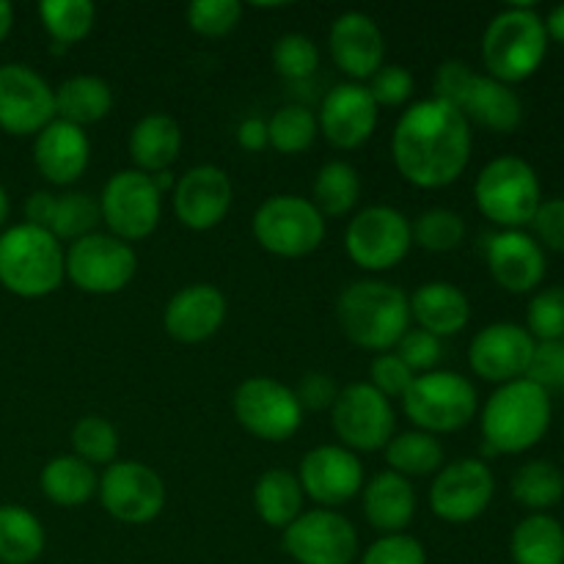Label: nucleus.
I'll return each instance as SVG.
<instances>
[{
	"mask_svg": "<svg viewBox=\"0 0 564 564\" xmlns=\"http://www.w3.org/2000/svg\"><path fill=\"white\" fill-rule=\"evenodd\" d=\"M471 124L444 99H419L402 110L391 135V158L402 180L422 191L455 185L471 163Z\"/></svg>",
	"mask_w": 564,
	"mask_h": 564,
	"instance_id": "obj_1",
	"label": "nucleus"
},
{
	"mask_svg": "<svg viewBox=\"0 0 564 564\" xmlns=\"http://www.w3.org/2000/svg\"><path fill=\"white\" fill-rule=\"evenodd\" d=\"M336 319L347 341L380 356L411 330V301L389 281L364 279L339 292Z\"/></svg>",
	"mask_w": 564,
	"mask_h": 564,
	"instance_id": "obj_2",
	"label": "nucleus"
},
{
	"mask_svg": "<svg viewBox=\"0 0 564 564\" xmlns=\"http://www.w3.org/2000/svg\"><path fill=\"white\" fill-rule=\"evenodd\" d=\"M554 402L529 378L499 386L482 405V438L490 455H523L545 438Z\"/></svg>",
	"mask_w": 564,
	"mask_h": 564,
	"instance_id": "obj_3",
	"label": "nucleus"
},
{
	"mask_svg": "<svg viewBox=\"0 0 564 564\" xmlns=\"http://www.w3.org/2000/svg\"><path fill=\"white\" fill-rule=\"evenodd\" d=\"M549 55V33L532 3H512L482 33V64L490 77L516 86L529 80Z\"/></svg>",
	"mask_w": 564,
	"mask_h": 564,
	"instance_id": "obj_4",
	"label": "nucleus"
},
{
	"mask_svg": "<svg viewBox=\"0 0 564 564\" xmlns=\"http://www.w3.org/2000/svg\"><path fill=\"white\" fill-rule=\"evenodd\" d=\"M433 97L444 99L466 116L468 124L510 135L523 124L518 91L490 75H477L466 61H444L433 77Z\"/></svg>",
	"mask_w": 564,
	"mask_h": 564,
	"instance_id": "obj_5",
	"label": "nucleus"
},
{
	"mask_svg": "<svg viewBox=\"0 0 564 564\" xmlns=\"http://www.w3.org/2000/svg\"><path fill=\"white\" fill-rule=\"evenodd\" d=\"M64 246L31 224L0 231V286L25 301L47 297L64 284Z\"/></svg>",
	"mask_w": 564,
	"mask_h": 564,
	"instance_id": "obj_6",
	"label": "nucleus"
},
{
	"mask_svg": "<svg viewBox=\"0 0 564 564\" xmlns=\"http://www.w3.org/2000/svg\"><path fill=\"white\" fill-rule=\"evenodd\" d=\"M474 202L490 224L501 226V231L523 229L532 224L543 202L538 171L518 154L494 158L474 182Z\"/></svg>",
	"mask_w": 564,
	"mask_h": 564,
	"instance_id": "obj_7",
	"label": "nucleus"
},
{
	"mask_svg": "<svg viewBox=\"0 0 564 564\" xmlns=\"http://www.w3.org/2000/svg\"><path fill=\"white\" fill-rule=\"evenodd\" d=\"M402 411L411 419L413 427L435 438L460 433L479 413L477 386L466 375L449 372V369L416 375L411 389L402 397Z\"/></svg>",
	"mask_w": 564,
	"mask_h": 564,
	"instance_id": "obj_8",
	"label": "nucleus"
},
{
	"mask_svg": "<svg viewBox=\"0 0 564 564\" xmlns=\"http://www.w3.org/2000/svg\"><path fill=\"white\" fill-rule=\"evenodd\" d=\"M253 240L281 259H303L325 242V218L312 198L279 193L264 198L251 220Z\"/></svg>",
	"mask_w": 564,
	"mask_h": 564,
	"instance_id": "obj_9",
	"label": "nucleus"
},
{
	"mask_svg": "<svg viewBox=\"0 0 564 564\" xmlns=\"http://www.w3.org/2000/svg\"><path fill=\"white\" fill-rule=\"evenodd\" d=\"M411 218L389 204H372L347 224L345 251L356 268L367 273L394 270L411 253Z\"/></svg>",
	"mask_w": 564,
	"mask_h": 564,
	"instance_id": "obj_10",
	"label": "nucleus"
},
{
	"mask_svg": "<svg viewBox=\"0 0 564 564\" xmlns=\"http://www.w3.org/2000/svg\"><path fill=\"white\" fill-rule=\"evenodd\" d=\"M66 279L88 295H116L127 290L135 279L138 253L130 242L108 235V231H94L69 242L64 251Z\"/></svg>",
	"mask_w": 564,
	"mask_h": 564,
	"instance_id": "obj_11",
	"label": "nucleus"
},
{
	"mask_svg": "<svg viewBox=\"0 0 564 564\" xmlns=\"http://www.w3.org/2000/svg\"><path fill=\"white\" fill-rule=\"evenodd\" d=\"M99 213H102L108 235L124 242L147 240L154 235L163 218V193L154 180L143 171L124 169L116 171L102 187L99 196Z\"/></svg>",
	"mask_w": 564,
	"mask_h": 564,
	"instance_id": "obj_12",
	"label": "nucleus"
},
{
	"mask_svg": "<svg viewBox=\"0 0 564 564\" xmlns=\"http://www.w3.org/2000/svg\"><path fill=\"white\" fill-rule=\"evenodd\" d=\"M231 411L248 435L268 444L295 438L303 424V408L295 391L273 378H248L231 394Z\"/></svg>",
	"mask_w": 564,
	"mask_h": 564,
	"instance_id": "obj_13",
	"label": "nucleus"
},
{
	"mask_svg": "<svg viewBox=\"0 0 564 564\" xmlns=\"http://www.w3.org/2000/svg\"><path fill=\"white\" fill-rule=\"evenodd\" d=\"M99 501L113 521L143 527L160 518L169 490L163 477L147 463L116 460L99 477Z\"/></svg>",
	"mask_w": 564,
	"mask_h": 564,
	"instance_id": "obj_14",
	"label": "nucleus"
},
{
	"mask_svg": "<svg viewBox=\"0 0 564 564\" xmlns=\"http://www.w3.org/2000/svg\"><path fill=\"white\" fill-rule=\"evenodd\" d=\"M330 424L341 446L350 452H380L397 435L394 405L369 383L339 389L330 408Z\"/></svg>",
	"mask_w": 564,
	"mask_h": 564,
	"instance_id": "obj_15",
	"label": "nucleus"
},
{
	"mask_svg": "<svg viewBox=\"0 0 564 564\" xmlns=\"http://www.w3.org/2000/svg\"><path fill=\"white\" fill-rule=\"evenodd\" d=\"M496 496L494 468L482 457H460L435 474L430 485V510L444 523H471L485 516Z\"/></svg>",
	"mask_w": 564,
	"mask_h": 564,
	"instance_id": "obj_16",
	"label": "nucleus"
},
{
	"mask_svg": "<svg viewBox=\"0 0 564 564\" xmlns=\"http://www.w3.org/2000/svg\"><path fill=\"white\" fill-rule=\"evenodd\" d=\"M284 551L297 564H352L361 540L350 518L314 507L284 529Z\"/></svg>",
	"mask_w": 564,
	"mask_h": 564,
	"instance_id": "obj_17",
	"label": "nucleus"
},
{
	"mask_svg": "<svg viewBox=\"0 0 564 564\" xmlns=\"http://www.w3.org/2000/svg\"><path fill=\"white\" fill-rule=\"evenodd\" d=\"M55 121V88L28 64L0 66V130L36 138Z\"/></svg>",
	"mask_w": 564,
	"mask_h": 564,
	"instance_id": "obj_18",
	"label": "nucleus"
},
{
	"mask_svg": "<svg viewBox=\"0 0 564 564\" xmlns=\"http://www.w3.org/2000/svg\"><path fill=\"white\" fill-rule=\"evenodd\" d=\"M297 479H301L303 496L323 510L347 505L367 485V474L358 455L341 444H323L308 449L297 468Z\"/></svg>",
	"mask_w": 564,
	"mask_h": 564,
	"instance_id": "obj_19",
	"label": "nucleus"
},
{
	"mask_svg": "<svg viewBox=\"0 0 564 564\" xmlns=\"http://www.w3.org/2000/svg\"><path fill=\"white\" fill-rule=\"evenodd\" d=\"M534 347L538 341L523 325L490 323L468 345V367L488 383H512V380L527 378Z\"/></svg>",
	"mask_w": 564,
	"mask_h": 564,
	"instance_id": "obj_20",
	"label": "nucleus"
},
{
	"mask_svg": "<svg viewBox=\"0 0 564 564\" xmlns=\"http://www.w3.org/2000/svg\"><path fill=\"white\" fill-rule=\"evenodd\" d=\"M235 204V182L220 165H193L174 182V215L185 229L220 226Z\"/></svg>",
	"mask_w": 564,
	"mask_h": 564,
	"instance_id": "obj_21",
	"label": "nucleus"
},
{
	"mask_svg": "<svg viewBox=\"0 0 564 564\" xmlns=\"http://www.w3.org/2000/svg\"><path fill=\"white\" fill-rule=\"evenodd\" d=\"M378 119L380 108L375 105L369 88L350 80L330 88L317 113L319 135H325V141L341 152L364 147L378 130Z\"/></svg>",
	"mask_w": 564,
	"mask_h": 564,
	"instance_id": "obj_22",
	"label": "nucleus"
},
{
	"mask_svg": "<svg viewBox=\"0 0 564 564\" xmlns=\"http://www.w3.org/2000/svg\"><path fill=\"white\" fill-rule=\"evenodd\" d=\"M328 50L336 69L350 83L372 80L386 64V36L378 22L364 11H345L334 20L328 33Z\"/></svg>",
	"mask_w": 564,
	"mask_h": 564,
	"instance_id": "obj_23",
	"label": "nucleus"
},
{
	"mask_svg": "<svg viewBox=\"0 0 564 564\" xmlns=\"http://www.w3.org/2000/svg\"><path fill=\"white\" fill-rule=\"evenodd\" d=\"M488 270L501 290L512 295L538 292L549 273V259L540 242L523 229H505L494 235L485 248Z\"/></svg>",
	"mask_w": 564,
	"mask_h": 564,
	"instance_id": "obj_24",
	"label": "nucleus"
},
{
	"mask_svg": "<svg viewBox=\"0 0 564 564\" xmlns=\"http://www.w3.org/2000/svg\"><path fill=\"white\" fill-rule=\"evenodd\" d=\"M226 323V297L215 284H187L163 308V328L180 345H202Z\"/></svg>",
	"mask_w": 564,
	"mask_h": 564,
	"instance_id": "obj_25",
	"label": "nucleus"
},
{
	"mask_svg": "<svg viewBox=\"0 0 564 564\" xmlns=\"http://www.w3.org/2000/svg\"><path fill=\"white\" fill-rule=\"evenodd\" d=\"M88 163H91V141L83 127L55 119L33 138V165L50 185H75L86 174Z\"/></svg>",
	"mask_w": 564,
	"mask_h": 564,
	"instance_id": "obj_26",
	"label": "nucleus"
},
{
	"mask_svg": "<svg viewBox=\"0 0 564 564\" xmlns=\"http://www.w3.org/2000/svg\"><path fill=\"white\" fill-rule=\"evenodd\" d=\"M364 518L369 527L383 534H402L416 518V488L411 479L394 471H380L361 490Z\"/></svg>",
	"mask_w": 564,
	"mask_h": 564,
	"instance_id": "obj_27",
	"label": "nucleus"
},
{
	"mask_svg": "<svg viewBox=\"0 0 564 564\" xmlns=\"http://www.w3.org/2000/svg\"><path fill=\"white\" fill-rule=\"evenodd\" d=\"M408 301H411V323L441 341L466 330L471 319L468 295L452 281H427L413 295H408Z\"/></svg>",
	"mask_w": 564,
	"mask_h": 564,
	"instance_id": "obj_28",
	"label": "nucleus"
},
{
	"mask_svg": "<svg viewBox=\"0 0 564 564\" xmlns=\"http://www.w3.org/2000/svg\"><path fill=\"white\" fill-rule=\"evenodd\" d=\"M127 149H130L135 171H143L149 176L163 174V171H171V165L180 160L182 130L171 116L149 113L135 121Z\"/></svg>",
	"mask_w": 564,
	"mask_h": 564,
	"instance_id": "obj_29",
	"label": "nucleus"
},
{
	"mask_svg": "<svg viewBox=\"0 0 564 564\" xmlns=\"http://www.w3.org/2000/svg\"><path fill=\"white\" fill-rule=\"evenodd\" d=\"M113 110V88L99 75H75L55 88V119L83 127L97 124Z\"/></svg>",
	"mask_w": 564,
	"mask_h": 564,
	"instance_id": "obj_30",
	"label": "nucleus"
},
{
	"mask_svg": "<svg viewBox=\"0 0 564 564\" xmlns=\"http://www.w3.org/2000/svg\"><path fill=\"white\" fill-rule=\"evenodd\" d=\"M39 485L50 505L75 510V507L88 505L99 490V477L94 466L83 463L75 455H58L44 463L39 474Z\"/></svg>",
	"mask_w": 564,
	"mask_h": 564,
	"instance_id": "obj_31",
	"label": "nucleus"
},
{
	"mask_svg": "<svg viewBox=\"0 0 564 564\" xmlns=\"http://www.w3.org/2000/svg\"><path fill=\"white\" fill-rule=\"evenodd\" d=\"M303 505H306V496H303L301 479L286 468H270L253 485V510L259 521L268 523L270 529L284 532L292 521L303 516Z\"/></svg>",
	"mask_w": 564,
	"mask_h": 564,
	"instance_id": "obj_32",
	"label": "nucleus"
},
{
	"mask_svg": "<svg viewBox=\"0 0 564 564\" xmlns=\"http://www.w3.org/2000/svg\"><path fill=\"white\" fill-rule=\"evenodd\" d=\"M516 564H564V527L551 512H529L510 538Z\"/></svg>",
	"mask_w": 564,
	"mask_h": 564,
	"instance_id": "obj_33",
	"label": "nucleus"
},
{
	"mask_svg": "<svg viewBox=\"0 0 564 564\" xmlns=\"http://www.w3.org/2000/svg\"><path fill=\"white\" fill-rule=\"evenodd\" d=\"M383 452L389 471L405 479L435 477L446 466L444 444L435 435L422 433V430H408V433L394 435Z\"/></svg>",
	"mask_w": 564,
	"mask_h": 564,
	"instance_id": "obj_34",
	"label": "nucleus"
},
{
	"mask_svg": "<svg viewBox=\"0 0 564 564\" xmlns=\"http://www.w3.org/2000/svg\"><path fill=\"white\" fill-rule=\"evenodd\" d=\"M47 534L31 510L0 505V564H33L44 554Z\"/></svg>",
	"mask_w": 564,
	"mask_h": 564,
	"instance_id": "obj_35",
	"label": "nucleus"
},
{
	"mask_svg": "<svg viewBox=\"0 0 564 564\" xmlns=\"http://www.w3.org/2000/svg\"><path fill=\"white\" fill-rule=\"evenodd\" d=\"M312 196L323 218H345L361 202V176L347 160H330L314 176Z\"/></svg>",
	"mask_w": 564,
	"mask_h": 564,
	"instance_id": "obj_36",
	"label": "nucleus"
},
{
	"mask_svg": "<svg viewBox=\"0 0 564 564\" xmlns=\"http://www.w3.org/2000/svg\"><path fill=\"white\" fill-rule=\"evenodd\" d=\"M510 494L523 510L549 512L564 499V471L551 460H529L512 474Z\"/></svg>",
	"mask_w": 564,
	"mask_h": 564,
	"instance_id": "obj_37",
	"label": "nucleus"
},
{
	"mask_svg": "<svg viewBox=\"0 0 564 564\" xmlns=\"http://www.w3.org/2000/svg\"><path fill=\"white\" fill-rule=\"evenodd\" d=\"M39 20L55 44L72 47L91 33L97 9L91 0H44L39 3Z\"/></svg>",
	"mask_w": 564,
	"mask_h": 564,
	"instance_id": "obj_38",
	"label": "nucleus"
},
{
	"mask_svg": "<svg viewBox=\"0 0 564 564\" xmlns=\"http://www.w3.org/2000/svg\"><path fill=\"white\" fill-rule=\"evenodd\" d=\"M99 220H102L99 198H94L86 191H69L55 198V213L47 231L58 242H75L80 237L94 235Z\"/></svg>",
	"mask_w": 564,
	"mask_h": 564,
	"instance_id": "obj_39",
	"label": "nucleus"
},
{
	"mask_svg": "<svg viewBox=\"0 0 564 564\" xmlns=\"http://www.w3.org/2000/svg\"><path fill=\"white\" fill-rule=\"evenodd\" d=\"M270 147L281 154H303L317 141V113L303 105H284L268 119Z\"/></svg>",
	"mask_w": 564,
	"mask_h": 564,
	"instance_id": "obj_40",
	"label": "nucleus"
},
{
	"mask_svg": "<svg viewBox=\"0 0 564 564\" xmlns=\"http://www.w3.org/2000/svg\"><path fill=\"white\" fill-rule=\"evenodd\" d=\"M72 455L88 466H105L119 460V430L105 416L88 413L72 427Z\"/></svg>",
	"mask_w": 564,
	"mask_h": 564,
	"instance_id": "obj_41",
	"label": "nucleus"
},
{
	"mask_svg": "<svg viewBox=\"0 0 564 564\" xmlns=\"http://www.w3.org/2000/svg\"><path fill=\"white\" fill-rule=\"evenodd\" d=\"M413 246L430 253H449L457 251L466 240V220L460 213L446 207L424 209L416 220L411 224Z\"/></svg>",
	"mask_w": 564,
	"mask_h": 564,
	"instance_id": "obj_42",
	"label": "nucleus"
},
{
	"mask_svg": "<svg viewBox=\"0 0 564 564\" xmlns=\"http://www.w3.org/2000/svg\"><path fill=\"white\" fill-rule=\"evenodd\" d=\"M273 69L284 80H308L319 66V47L303 33H284L273 44Z\"/></svg>",
	"mask_w": 564,
	"mask_h": 564,
	"instance_id": "obj_43",
	"label": "nucleus"
},
{
	"mask_svg": "<svg viewBox=\"0 0 564 564\" xmlns=\"http://www.w3.org/2000/svg\"><path fill=\"white\" fill-rule=\"evenodd\" d=\"M187 28L204 39H224L242 22L240 0H196L185 9Z\"/></svg>",
	"mask_w": 564,
	"mask_h": 564,
	"instance_id": "obj_44",
	"label": "nucleus"
},
{
	"mask_svg": "<svg viewBox=\"0 0 564 564\" xmlns=\"http://www.w3.org/2000/svg\"><path fill=\"white\" fill-rule=\"evenodd\" d=\"M527 330L534 341L564 339V286H543L527 308Z\"/></svg>",
	"mask_w": 564,
	"mask_h": 564,
	"instance_id": "obj_45",
	"label": "nucleus"
},
{
	"mask_svg": "<svg viewBox=\"0 0 564 564\" xmlns=\"http://www.w3.org/2000/svg\"><path fill=\"white\" fill-rule=\"evenodd\" d=\"M361 564H427V549L413 534H383L361 554Z\"/></svg>",
	"mask_w": 564,
	"mask_h": 564,
	"instance_id": "obj_46",
	"label": "nucleus"
},
{
	"mask_svg": "<svg viewBox=\"0 0 564 564\" xmlns=\"http://www.w3.org/2000/svg\"><path fill=\"white\" fill-rule=\"evenodd\" d=\"M367 88L378 108H402V105L411 102L413 91H416V80H413L405 66L383 64L375 72Z\"/></svg>",
	"mask_w": 564,
	"mask_h": 564,
	"instance_id": "obj_47",
	"label": "nucleus"
},
{
	"mask_svg": "<svg viewBox=\"0 0 564 564\" xmlns=\"http://www.w3.org/2000/svg\"><path fill=\"white\" fill-rule=\"evenodd\" d=\"M413 380H416V372H413V369L408 367L394 350H391V352H380V356H375L372 367H369L367 383L391 402V400H402L405 391L411 389Z\"/></svg>",
	"mask_w": 564,
	"mask_h": 564,
	"instance_id": "obj_48",
	"label": "nucleus"
},
{
	"mask_svg": "<svg viewBox=\"0 0 564 564\" xmlns=\"http://www.w3.org/2000/svg\"><path fill=\"white\" fill-rule=\"evenodd\" d=\"M527 378L540 389L564 391V339L538 341Z\"/></svg>",
	"mask_w": 564,
	"mask_h": 564,
	"instance_id": "obj_49",
	"label": "nucleus"
},
{
	"mask_svg": "<svg viewBox=\"0 0 564 564\" xmlns=\"http://www.w3.org/2000/svg\"><path fill=\"white\" fill-rule=\"evenodd\" d=\"M397 356L413 369V372H433L444 358V341L422 328H411L394 347Z\"/></svg>",
	"mask_w": 564,
	"mask_h": 564,
	"instance_id": "obj_50",
	"label": "nucleus"
},
{
	"mask_svg": "<svg viewBox=\"0 0 564 564\" xmlns=\"http://www.w3.org/2000/svg\"><path fill=\"white\" fill-rule=\"evenodd\" d=\"M529 226L534 229L532 237L543 251L549 248L554 253H564V196L543 198Z\"/></svg>",
	"mask_w": 564,
	"mask_h": 564,
	"instance_id": "obj_51",
	"label": "nucleus"
},
{
	"mask_svg": "<svg viewBox=\"0 0 564 564\" xmlns=\"http://www.w3.org/2000/svg\"><path fill=\"white\" fill-rule=\"evenodd\" d=\"M295 397L297 402H301L303 411H330L336 402V397H339V383H336L330 375L325 372H308L303 375L301 383L295 386Z\"/></svg>",
	"mask_w": 564,
	"mask_h": 564,
	"instance_id": "obj_52",
	"label": "nucleus"
},
{
	"mask_svg": "<svg viewBox=\"0 0 564 564\" xmlns=\"http://www.w3.org/2000/svg\"><path fill=\"white\" fill-rule=\"evenodd\" d=\"M237 143H240L246 152H262V149H268L270 147L268 121L259 119V116H248V119H242L240 127H237Z\"/></svg>",
	"mask_w": 564,
	"mask_h": 564,
	"instance_id": "obj_53",
	"label": "nucleus"
},
{
	"mask_svg": "<svg viewBox=\"0 0 564 564\" xmlns=\"http://www.w3.org/2000/svg\"><path fill=\"white\" fill-rule=\"evenodd\" d=\"M55 193L50 191H36L28 196L25 202V224L39 226V229H50V220L55 213Z\"/></svg>",
	"mask_w": 564,
	"mask_h": 564,
	"instance_id": "obj_54",
	"label": "nucleus"
},
{
	"mask_svg": "<svg viewBox=\"0 0 564 564\" xmlns=\"http://www.w3.org/2000/svg\"><path fill=\"white\" fill-rule=\"evenodd\" d=\"M543 22H545V33H549V42L564 44V3L554 6Z\"/></svg>",
	"mask_w": 564,
	"mask_h": 564,
	"instance_id": "obj_55",
	"label": "nucleus"
},
{
	"mask_svg": "<svg viewBox=\"0 0 564 564\" xmlns=\"http://www.w3.org/2000/svg\"><path fill=\"white\" fill-rule=\"evenodd\" d=\"M11 25H14V9H11V3L0 0V42L9 36Z\"/></svg>",
	"mask_w": 564,
	"mask_h": 564,
	"instance_id": "obj_56",
	"label": "nucleus"
},
{
	"mask_svg": "<svg viewBox=\"0 0 564 564\" xmlns=\"http://www.w3.org/2000/svg\"><path fill=\"white\" fill-rule=\"evenodd\" d=\"M9 213H11V202H9V193H6V187L0 185V231H3L6 220H9Z\"/></svg>",
	"mask_w": 564,
	"mask_h": 564,
	"instance_id": "obj_57",
	"label": "nucleus"
}]
</instances>
